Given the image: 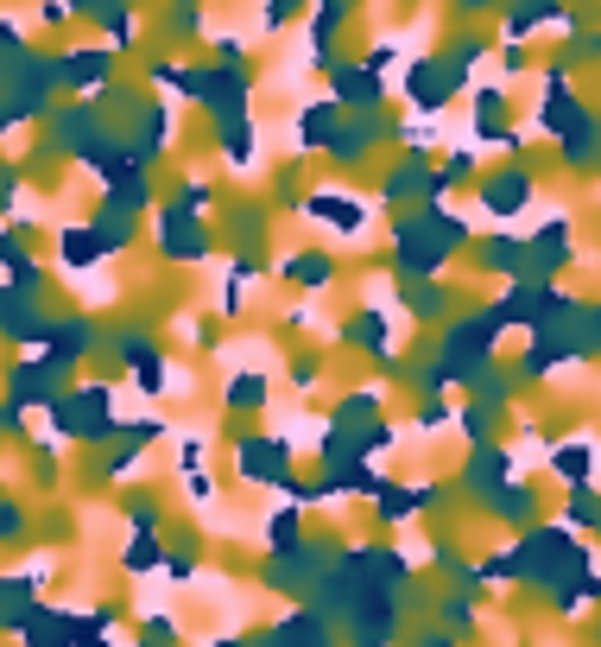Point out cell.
Segmentation results:
<instances>
[{"label":"cell","mask_w":601,"mask_h":647,"mask_svg":"<svg viewBox=\"0 0 601 647\" xmlns=\"http://www.w3.org/2000/svg\"><path fill=\"white\" fill-rule=\"evenodd\" d=\"M462 241H469V223H456L450 209L430 204L393 229V267H400L405 280H430V273H444V260H450Z\"/></svg>","instance_id":"1"},{"label":"cell","mask_w":601,"mask_h":647,"mask_svg":"<svg viewBox=\"0 0 601 647\" xmlns=\"http://www.w3.org/2000/svg\"><path fill=\"white\" fill-rule=\"evenodd\" d=\"M494 311H481V317H462V324H450L444 331V363L430 368L437 381H476L481 368L494 363Z\"/></svg>","instance_id":"2"},{"label":"cell","mask_w":601,"mask_h":647,"mask_svg":"<svg viewBox=\"0 0 601 647\" xmlns=\"http://www.w3.org/2000/svg\"><path fill=\"white\" fill-rule=\"evenodd\" d=\"M184 89H190V96H197V103L209 108V115H216V121H234V115H241V103H248V77H241L234 64L197 71V77L184 83Z\"/></svg>","instance_id":"3"},{"label":"cell","mask_w":601,"mask_h":647,"mask_svg":"<svg viewBox=\"0 0 601 647\" xmlns=\"http://www.w3.org/2000/svg\"><path fill=\"white\" fill-rule=\"evenodd\" d=\"M532 191H538V184H532V172L506 165V172H494V179L481 184V209H488V216H501V223H513V216L532 204Z\"/></svg>","instance_id":"4"},{"label":"cell","mask_w":601,"mask_h":647,"mask_svg":"<svg viewBox=\"0 0 601 647\" xmlns=\"http://www.w3.org/2000/svg\"><path fill=\"white\" fill-rule=\"evenodd\" d=\"M481 273H494V280H526L532 273V255H526V241L520 235H488L481 241V255H476Z\"/></svg>","instance_id":"5"},{"label":"cell","mask_w":601,"mask_h":647,"mask_svg":"<svg viewBox=\"0 0 601 647\" xmlns=\"http://www.w3.org/2000/svg\"><path fill=\"white\" fill-rule=\"evenodd\" d=\"M412 191H425L430 204H437V197H444V184L430 179L425 153H405L400 165H393V172H386V184H380V197H386V204H405V197H412Z\"/></svg>","instance_id":"6"},{"label":"cell","mask_w":601,"mask_h":647,"mask_svg":"<svg viewBox=\"0 0 601 647\" xmlns=\"http://www.w3.org/2000/svg\"><path fill=\"white\" fill-rule=\"evenodd\" d=\"M405 96H412V108L437 115V108L450 103L456 89H450V77H444V64H437V57H418V64L405 71Z\"/></svg>","instance_id":"7"},{"label":"cell","mask_w":601,"mask_h":647,"mask_svg":"<svg viewBox=\"0 0 601 647\" xmlns=\"http://www.w3.org/2000/svg\"><path fill=\"white\" fill-rule=\"evenodd\" d=\"M304 216H310V223H329V229H342V235H361V229H368V209H361V197H342V191L304 197Z\"/></svg>","instance_id":"8"},{"label":"cell","mask_w":601,"mask_h":647,"mask_svg":"<svg viewBox=\"0 0 601 647\" xmlns=\"http://www.w3.org/2000/svg\"><path fill=\"white\" fill-rule=\"evenodd\" d=\"M336 103L361 108V115L386 103V89H380V71H374V64H336Z\"/></svg>","instance_id":"9"},{"label":"cell","mask_w":601,"mask_h":647,"mask_svg":"<svg viewBox=\"0 0 601 647\" xmlns=\"http://www.w3.org/2000/svg\"><path fill=\"white\" fill-rule=\"evenodd\" d=\"M570 248H577V235H570V223L564 216H551L545 229L526 241V255H532V273H557L564 260H570Z\"/></svg>","instance_id":"10"},{"label":"cell","mask_w":601,"mask_h":647,"mask_svg":"<svg viewBox=\"0 0 601 647\" xmlns=\"http://www.w3.org/2000/svg\"><path fill=\"white\" fill-rule=\"evenodd\" d=\"M159 235H165V255H172V260L209 255V235H203L197 216H184V209H159Z\"/></svg>","instance_id":"11"},{"label":"cell","mask_w":601,"mask_h":647,"mask_svg":"<svg viewBox=\"0 0 601 647\" xmlns=\"http://www.w3.org/2000/svg\"><path fill=\"white\" fill-rule=\"evenodd\" d=\"M342 343H354V349H368L374 363H393V343H386V317H380L374 305H361V311L349 317V324H342Z\"/></svg>","instance_id":"12"},{"label":"cell","mask_w":601,"mask_h":647,"mask_svg":"<svg viewBox=\"0 0 601 647\" xmlns=\"http://www.w3.org/2000/svg\"><path fill=\"white\" fill-rule=\"evenodd\" d=\"M374 140H380V108H368V121H354V128H336V133H329V159H336V165H361Z\"/></svg>","instance_id":"13"},{"label":"cell","mask_w":601,"mask_h":647,"mask_svg":"<svg viewBox=\"0 0 601 647\" xmlns=\"http://www.w3.org/2000/svg\"><path fill=\"white\" fill-rule=\"evenodd\" d=\"M285 464H292L285 439H241V476H260V483H273V476H285Z\"/></svg>","instance_id":"14"},{"label":"cell","mask_w":601,"mask_h":647,"mask_svg":"<svg viewBox=\"0 0 601 647\" xmlns=\"http://www.w3.org/2000/svg\"><path fill=\"white\" fill-rule=\"evenodd\" d=\"M577 115H582V108H577V89H570V83L551 71V83H545V103H538V121H545V133L557 140V133L570 128Z\"/></svg>","instance_id":"15"},{"label":"cell","mask_w":601,"mask_h":647,"mask_svg":"<svg viewBox=\"0 0 601 647\" xmlns=\"http://www.w3.org/2000/svg\"><path fill=\"white\" fill-rule=\"evenodd\" d=\"M557 147H564V159H570V165H595V153H601V121H595V115H577L570 128L557 133Z\"/></svg>","instance_id":"16"},{"label":"cell","mask_w":601,"mask_h":647,"mask_svg":"<svg viewBox=\"0 0 601 647\" xmlns=\"http://www.w3.org/2000/svg\"><path fill=\"white\" fill-rule=\"evenodd\" d=\"M285 280H292V285H329V280H336V260H329L324 248H304V255L285 260Z\"/></svg>","instance_id":"17"},{"label":"cell","mask_w":601,"mask_h":647,"mask_svg":"<svg viewBox=\"0 0 601 647\" xmlns=\"http://www.w3.org/2000/svg\"><path fill=\"white\" fill-rule=\"evenodd\" d=\"M329 133H336V108H329V103H310L298 115V147H329Z\"/></svg>","instance_id":"18"},{"label":"cell","mask_w":601,"mask_h":647,"mask_svg":"<svg viewBox=\"0 0 601 647\" xmlns=\"http://www.w3.org/2000/svg\"><path fill=\"white\" fill-rule=\"evenodd\" d=\"M488 52V45H481V39H456V45H444V57H437V64H444V77H450V89L462 77H469V71H476V57Z\"/></svg>","instance_id":"19"},{"label":"cell","mask_w":601,"mask_h":647,"mask_svg":"<svg viewBox=\"0 0 601 647\" xmlns=\"http://www.w3.org/2000/svg\"><path fill=\"white\" fill-rule=\"evenodd\" d=\"M108 64H114L108 52H83V57H64V64H57V77H64V83H96V77H108Z\"/></svg>","instance_id":"20"},{"label":"cell","mask_w":601,"mask_h":647,"mask_svg":"<svg viewBox=\"0 0 601 647\" xmlns=\"http://www.w3.org/2000/svg\"><path fill=\"white\" fill-rule=\"evenodd\" d=\"M228 407H234V413L266 407V375H234V381H228Z\"/></svg>","instance_id":"21"},{"label":"cell","mask_w":601,"mask_h":647,"mask_svg":"<svg viewBox=\"0 0 601 647\" xmlns=\"http://www.w3.org/2000/svg\"><path fill=\"white\" fill-rule=\"evenodd\" d=\"M89 343H96V331H89V324H64V331H57V324H51V349H64V356H57V363H76V356H83V349H89Z\"/></svg>","instance_id":"22"},{"label":"cell","mask_w":601,"mask_h":647,"mask_svg":"<svg viewBox=\"0 0 601 647\" xmlns=\"http://www.w3.org/2000/svg\"><path fill=\"white\" fill-rule=\"evenodd\" d=\"M101 255H108V248H101L96 229H70L64 235V260H70V267H89V260H101Z\"/></svg>","instance_id":"23"},{"label":"cell","mask_w":601,"mask_h":647,"mask_svg":"<svg viewBox=\"0 0 601 647\" xmlns=\"http://www.w3.org/2000/svg\"><path fill=\"white\" fill-rule=\"evenodd\" d=\"M222 147H228V165H253V133L248 121L234 115V121H222Z\"/></svg>","instance_id":"24"},{"label":"cell","mask_w":601,"mask_h":647,"mask_svg":"<svg viewBox=\"0 0 601 647\" xmlns=\"http://www.w3.org/2000/svg\"><path fill=\"white\" fill-rule=\"evenodd\" d=\"M405 299H412V317H425V324H430V317H444V305H450V299H444V292H437V285H425V280L412 285V292H405Z\"/></svg>","instance_id":"25"},{"label":"cell","mask_w":601,"mask_h":647,"mask_svg":"<svg viewBox=\"0 0 601 647\" xmlns=\"http://www.w3.org/2000/svg\"><path fill=\"white\" fill-rule=\"evenodd\" d=\"M551 470L557 476H582V470H589V444H557V457H551Z\"/></svg>","instance_id":"26"},{"label":"cell","mask_w":601,"mask_h":647,"mask_svg":"<svg viewBox=\"0 0 601 647\" xmlns=\"http://www.w3.org/2000/svg\"><path fill=\"white\" fill-rule=\"evenodd\" d=\"M172 209H184V216H203V209H209V184L190 179L184 191H177V204H172Z\"/></svg>","instance_id":"27"},{"label":"cell","mask_w":601,"mask_h":647,"mask_svg":"<svg viewBox=\"0 0 601 647\" xmlns=\"http://www.w3.org/2000/svg\"><path fill=\"white\" fill-rule=\"evenodd\" d=\"M462 179H476V153H456L450 165H444V179H437V184L450 191V184H462Z\"/></svg>","instance_id":"28"},{"label":"cell","mask_w":601,"mask_h":647,"mask_svg":"<svg viewBox=\"0 0 601 647\" xmlns=\"http://www.w3.org/2000/svg\"><path fill=\"white\" fill-rule=\"evenodd\" d=\"M298 7H310V0H266V26H278V20H292Z\"/></svg>","instance_id":"29"},{"label":"cell","mask_w":601,"mask_h":647,"mask_svg":"<svg viewBox=\"0 0 601 647\" xmlns=\"http://www.w3.org/2000/svg\"><path fill=\"white\" fill-rule=\"evenodd\" d=\"M0 432H20V400H0Z\"/></svg>","instance_id":"30"},{"label":"cell","mask_w":601,"mask_h":647,"mask_svg":"<svg viewBox=\"0 0 601 647\" xmlns=\"http://www.w3.org/2000/svg\"><path fill=\"white\" fill-rule=\"evenodd\" d=\"M456 7H462V13H488V7H494V0H456Z\"/></svg>","instance_id":"31"}]
</instances>
